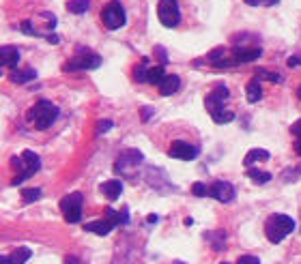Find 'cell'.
Here are the masks:
<instances>
[{
	"label": "cell",
	"instance_id": "obj_1",
	"mask_svg": "<svg viewBox=\"0 0 301 264\" xmlns=\"http://www.w3.org/2000/svg\"><path fill=\"white\" fill-rule=\"evenodd\" d=\"M230 97L228 93V86H224V84H215V88H213V93L211 95H207L204 97V105H207V112L211 114V118L217 125H224V122H230L235 118L233 112H228L224 107V101Z\"/></svg>",
	"mask_w": 301,
	"mask_h": 264
},
{
	"label": "cell",
	"instance_id": "obj_2",
	"mask_svg": "<svg viewBox=\"0 0 301 264\" xmlns=\"http://www.w3.org/2000/svg\"><path fill=\"white\" fill-rule=\"evenodd\" d=\"M26 116H28V121L39 129V131H45V129H50L54 125V121L58 118V107L54 105L52 101L41 99V101H37V103L30 107Z\"/></svg>",
	"mask_w": 301,
	"mask_h": 264
},
{
	"label": "cell",
	"instance_id": "obj_3",
	"mask_svg": "<svg viewBox=\"0 0 301 264\" xmlns=\"http://www.w3.org/2000/svg\"><path fill=\"white\" fill-rule=\"evenodd\" d=\"M293 230H295L293 217L282 215V213L269 215V219L265 223V234H267V239L271 241V243H280V241H284L290 232H293Z\"/></svg>",
	"mask_w": 301,
	"mask_h": 264
},
{
	"label": "cell",
	"instance_id": "obj_4",
	"mask_svg": "<svg viewBox=\"0 0 301 264\" xmlns=\"http://www.w3.org/2000/svg\"><path fill=\"white\" fill-rule=\"evenodd\" d=\"M101 67V56L90 50H82L78 52L71 61H67L63 64V71L71 73V71H93V69Z\"/></svg>",
	"mask_w": 301,
	"mask_h": 264
},
{
	"label": "cell",
	"instance_id": "obj_5",
	"mask_svg": "<svg viewBox=\"0 0 301 264\" xmlns=\"http://www.w3.org/2000/svg\"><path fill=\"white\" fill-rule=\"evenodd\" d=\"M101 21H104V26L108 30H118L121 26H125L127 13H125V9H123V4L118 2V0L108 2L106 7L101 9Z\"/></svg>",
	"mask_w": 301,
	"mask_h": 264
},
{
	"label": "cell",
	"instance_id": "obj_6",
	"mask_svg": "<svg viewBox=\"0 0 301 264\" xmlns=\"http://www.w3.org/2000/svg\"><path fill=\"white\" fill-rule=\"evenodd\" d=\"M82 204L84 198L80 191L75 193H67V196L61 200V211L64 215V222L67 223H78L82 219Z\"/></svg>",
	"mask_w": 301,
	"mask_h": 264
},
{
	"label": "cell",
	"instance_id": "obj_7",
	"mask_svg": "<svg viewBox=\"0 0 301 264\" xmlns=\"http://www.w3.org/2000/svg\"><path fill=\"white\" fill-rule=\"evenodd\" d=\"M157 15L159 21L166 28H176L181 24V9L176 0H159L157 4Z\"/></svg>",
	"mask_w": 301,
	"mask_h": 264
},
{
	"label": "cell",
	"instance_id": "obj_8",
	"mask_svg": "<svg viewBox=\"0 0 301 264\" xmlns=\"http://www.w3.org/2000/svg\"><path fill=\"white\" fill-rule=\"evenodd\" d=\"M22 159H24L26 172H24V174H20V176H15V179L11 181V185H22V183H24L26 179H30V176L41 168V159H39V155H35L32 150H24V153H22Z\"/></svg>",
	"mask_w": 301,
	"mask_h": 264
},
{
	"label": "cell",
	"instance_id": "obj_9",
	"mask_svg": "<svg viewBox=\"0 0 301 264\" xmlns=\"http://www.w3.org/2000/svg\"><path fill=\"white\" fill-rule=\"evenodd\" d=\"M209 196L217 202H233L235 200V187L226 181H215L209 185Z\"/></svg>",
	"mask_w": 301,
	"mask_h": 264
},
{
	"label": "cell",
	"instance_id": "obj_10",
	"mask_svg": "<svg viewBox=\"0 0 301 264\" xmlns=\"http://www.w3.org/2000/svg\"><path fill=\"white\" fill-rule=\"evenodd\" d=\"M170 157L172 159H181V161H192L198 157V148L192 146V144L183 142V140H176V142L170 144Z\"/></svg>",
	"mask_w": 301,
	"mask_h": 264
},
{
	"label": "cell",
	"instance_id": "obj_11",
	"mask_svg": "<svg viewBox=\"0 0 301 264\" xmlns=\"http://www.w3.org/2000/svg\"><path fill=\"white\" fill-rule=\"evenodd\" d=\"M142 153L136 148H131V150H125V153H121V157H118V161L114 163V170L118 172V174H125V170H129L131 165H138V163H142Z\"/></svg>",
	"mask_w": 301,
	"mask_h": 264
},
{
	"label": "cell",
	"instance_id": "obj_12",
	"mask_svg": "<svg viewBox=\"0 0 301 264\" xmlns=\"http://www.w3.org/2000/svg\"><path fill=\"white\" fill-rule=\"evenodd\" d=\"M230 54H233L236 64H243V62H252V61H256V58H260L262 50L260 47H233Z\"/></svg>",
	"mask_w": 301,
	"mask_h": 264
},
{
	"label": "cell",
	"instance_id": "obj_13",
	"mask_svg": "<svg viewBox=\"0 0 301 264\" xmlns=\"http://www.w3.org/2000/svg\"><path fill=\"white\" fill-rule=\"evenodd\" d=\"M18 62H20V52L18 47L13 45H2L0 47V64L2 69H18Z\"/></svg>",
	"mask_w": 301,
	"mask_h": 264
},
{
	"label": "cell",
	"instance_id": "obj_14",
	"mask_svg": "<svg viewBox=\"0 0 301 264\" xmlns=\"http://www.w3.org/2000/svg\"><path fill=\"white\" fill-rule=\"evenodd\" d=\"M157 88H159V95H164V97H170V95L179 93V88H181V78H179V75H166V78L161 80V84L157 86Z\"/></svg>",
	"mask_w": 301,
	"mask_h": 264
},
{
	"label": "cell",
	"instance_id": "obj_15",
	"mask_svg": "<svg viewBox=\"0 0 301 264\" xmlns=\"http://www.w3.org/2000/svg\"><path fill=\"white\" fill-rule=\"evenodd\" d=\"M84 230L86 232H95L99 236H106L114 230V223L110 219H97V222H90V223H84Z\"/></svg>",
	"mask_w": 301,
	"mask_h": 264
},
{
	"label": "cell",
	"instance_id": "obj_16",
	"mask_svg": "<svg viewBox=\"0 0 301 264\" xmlns=\"http://www.w3.org/2000/svg\"><path fill=\"white\" fill-rule=\"evenodd\" d=\"M37 78V71L35 69H13L9 75V80L13 84H26V82H30V80H35Z\"/></svg>",
	"mask_w": 301,
	"mask_h": 264
},
{
	"label": "cell",
	"instance_id": "obj_17",
	"mask_svg": "<svg viewBox=\"0 0 301 264\" xmlns=\"http://www.w3.org/2000/svg\"><path fill=\"white\" fill-rule=\"evenodd\" d=\"M101 193L108 198V200H116L123 193V183L121 181H108L101 185Z\"/></svg>",
	"mask_w": 301,
	"mask_h": 264
},
{
	"label": "cell",
	"instance_id": "obj_18",
	"mask_svg": "<svg viewBox=\"0 0 301 264\" xmlns=\"http://www.w3.org/2000/svg\"><path fill=\"white\" fill-rule=\"evenodd\" d=\"M258 99H262V84L254 75V78L247 82V101H250V103H256Z\"/></svg>",
	"mask_w": 301,
	"mask_h": 264
},
{
	"label": "cell",
	"instance_id": "obj_19",
	"mask_svg": "<svg viewBox=\"0 0 301 264\" xmlns=\"http://www.w3.org/2000/svg\"><path fill=\"white\" fill-rule=\"evenodd\" d=\"M149 71H150V67H149V61H147V58H142V62L133 67V80H136L138 84H144V82H149Z\"/></svg>",
	"mask_w": 301,
	"mask_h": 264
},
{
	"label": "cell",
	"instance_id": "obj_20",
	"mask_svg": "<svg viewBox=\"0 0 301 264\" xmlns=\"http://www.w3.org/2000/svg\"><path fill=\"white\" fill-rule=\"evenodd\" d=\"M267 159H269V150H265V148H252L250 153L245 155L243 165H247V168H250L254 161H267Z\"/></svg>",
	"mask_w": 301,
	"mask_h": 264
},
{
	"label": "cell",
	"instance_id": "obj_21",
	"mask_svg": "<svg viewBox=\"0 0 301 264\" xmlns=\"http://www.w3.org/2000/svg\"><path fill=\"white\" fill-rule=\"evenodd\" d=\"M32 256V251L28 249V247H22V249H15L9 258V264H24V262H28V258Z\"/></svg>",
	"mask_w": 301,
	"mask_h": 264
},
{
	"label": "cell",
	"instance_id": "obj_22",
	"mask_svg": "<svg viewBox=\"0 0 301 264\" xmlns=\"http://www.w3.org/2000/svg\"><path fill=\"white\" fill-rule=\"evenodd\" d=\"M106 219H110L114 225H123V223H129V213L127 211L116 213L114 208H108V211H106Z\"/></svg>",
	"mask_w": 301,
	"mask_h": 264
},
{
	"label": "cell",
	"instance_id": "obj_23",
	"mask_svg": "<svg viewBox=\"0 0 301 264\" xmlns=\"http://www.w3.org/2000/svg\"><path fill=\"white\" fill-rule=\"evenodd\" d=\"M247 176H250L254 183L262 185V183H269L271 181V172H265V170H258V168H247Z\"/></svg>",
	"mask_w": 301,
	"mask_h": 264
},
{
	"label": "cell",
	"instance_id": "obj_24",
	"mask_svg": "<svg viewBox=\"0 0 301 264\" xmlns=\"http://www.w3.org/2000/svg\"><path fill=\"white\" fill-rule=\"evenodd\" d=\"M90 9V0H69L67 2V11H71V13H86V11Z\"/></svg>",
	"mask_w": 301,
	"mask_h": 264
},
{
	"label": "cell",
	"instance_id": "obj_25",
	"mask_svg": "<svg viewBox=\"0 0 301 264\" xmlns=\"http://www.w3.org/2000/svg\"><path fill=\"white\" fill-rule=\"evenodd\" d=\"M164 78H166L164 64H157V67H150V71H149V84L159 86V84H161V80H164Z\"/></svg>",
	"mask_w": 301,
	"mask_h": 264
},
{
	"label": "cell",
	"instance_id": "obj_26",
	"mask_svg": "<svg viewBox=\"0 0 301 264\" xmlns=\"http://www.w3.org/2000/svg\"><path fill=\"white\" fill-rule=\"evenodd\" d=\"M209 241H211V245H213V249L215 251H224V247H226V232H213V234H209Z\"/></svg>",
	"mask_w": 301,
	"mask_h": 264
},
{
	"label": "cell",
	"instance_id": "obj_27",
	"mask_svg": "<svg viewBox=\"0 0 301 264\" xmlns=\"http://www.w3.org/2000/svg\"><path fill=\"white\" fill-rule=\"evenodd\" d=\"M41 196H43V191L39 189V187H28V189H22V200H24L26 204L39 200Z\"/></svg>",
	"mask_w": 301,
	"mask_h": 264
},
{
	"label": "cell",
	"instance_id": "obj_28",
	"mask_svg": "<svg viewBox=\"0 0 301 264\" xmlns=\"http://www.w3.org/2000/svg\"><path fill=\"white\" fill-rule=\"evenodd\" d=\"M256 78H258V80H267V82H273V84L284 82V78H282L280 73H271V71H265V69H258V71H256Z\"/></svg>",
	"mask_w": 301,
	"mask_h": 264
},
{
	"label": "cell",
	"instance_id": "obj_29",
	"mask_svg": "<svg viewBox=\"0 0 301 264\" xmlns=\"http://www.w3.org/2000/svg\"><path fill=\"white\" fill-rule=\"evenodd\" d=\"M226 56V50H224V47H215V50L211 52V54H209V62H211V67H213V64L215 62H219V61H222V58Z\"/></svg>",
	"mask_w": 301,
	"mask_h": 264
},
{
	"label": "cell",
	"instance_id": "obj_30",
	"mask_svg": "<svg viewBox=\"0 0 301 264\" xmlns=\"http://www.w3.org/2000/svg\"><path fill=\"white\" fill-rule=\"evenodd\" d=\"M192 193H194V196H198V198H204V196H209V187L204 185V183H194V185H192Z\"/></svg>",
	"mask_w": 301,
	"mask_h": 264
},
{
	"label": "cell",
	"instance_id": "obj_31",
	"mask_svg": "<svg viewBox=\"0 0 301 264\" xmlns=\"http://www.w3.org/2000/svg\"><path fill=\"white\" fill-rule=\"evenodd\" d=\"M20 28H22V32H26V35H30V37H39V30H35V26H32L30 20H24V21H22Z\"/></svg>",
	"mask_w": 301,
	"mask_h": 264
},
{
	"label": "cell",
	"instance_id": "obj_32",
	"mask_svg": "<svg viewBox=\"0 0 301 264\" xmlns=\"http://www.w3.org/2000/svg\"><path fill=\"white\" fill-rule=\"evenodd\" d=\"M114 127V122L110 121V118H104V121H99V125H97V133H106V131H110V129Z\"/></svg>",
	"mask_w": 301,
	"mask_h": 264
},
{
	"label": "cell",
	"instance_id": "obj_33",
	"mask_svg": "<svg viewBox=\"0 0 301 264\" xmlns=\"http://www.w3.org/2000/svg\"><path fill=\"white\" fill-rule=\"evenodd\" d=\"M41 20L45 21L47 30H54V28H56V18H54L52 13H41Z\"/></svg>",
	"mask_w": 301,
	"mask_h": 264
},
{
	"label": "cell",
	"instance_id": "obj_34",
	"mask_svg": "<svg viewBox=\"0 0 301 264\" xmlns=\"http://www.w3.org/2000/svg\"><path fill=\"white\" fill-rule=\"evenodd\" d=\"M236 264H260V260H258L256 256H241Z\"/></svg>",
	"mask_w": 301,
	"mask_h": 264
},
{
	"label": "cell",
	"instance_id": "obj_35",
	"mask_svg": "<svg viewBox=\"0 0 301 264\" xmlns=\"http://www.w3.org/2000/svg\"><path fill=\"white\" fill-rule=\"evenodd\" d=\"M290 133H293V136H297V140H301V118L295 122L293 127H290Z\"/></svg>",
	"mask_w": 301,
	"mask_h": 264
},
{
	"label": "cell",
	"instance_id": "obj_36",
	"mask_svg": "<svg viewBox=\"0 0 301 264\" xmlns=\"http://www.w3.org/2000/svg\"><path fill=\"white\" fill-rule=\"evenodd\" d=\"M155 54H157V58H161V64H166V61H168V58H166V50L164 47H155Z\"/></svg>",
	"mask_w": 301,
	"mask_h": 264
},
{
	"label": "cell",
	"instance_id": "obj_37",
	"mask_svg": "<svg viewBox=\"0 0 301 264\" xmlns=\"http://www.w3.org/2000/svg\"><path fill=\"white\" fill-rule=\"evenodd\" d=\"M299 64H301V58H297V56L288 58V67H299Z\"/></svg>",
	"mask_w": 301,
	"mask_h": 264
},
{
	"label": "cell",
	"instance_id": "obj_38",
	"mask_svg": "<svg viewBox=\"0 0 301 264\" xmlns=\"http://www.w3.org/2000/svg\"><path fill=\"white\" fill-rule=\"evenodd\" d=\"M140 114H142V121H149L150 114H153V110H149V107H144V110L140 112Z\"/></svg>",
	"mask_w": 301,
	"mask_h": 264
},
{
	"label": "cell",
	"instance_id": "obj_39",
	"mask_svg": "<svg viewBox=\"0 0 301 264\" xmlns=\"http://www.w3.org/2000/svg\"><path fill=\"white\" fill-rule=\"evenodd\" d=\"M64 264H80V260L75 256H67L64 258Z\"/></svg>",
	"mask_w": 301,
	"mask_h": 264
},
{
	"label": "cell",
	"instance_id": "obj_40",
	"mask_svg": "<svg viewBox=\"0 0 301 264\" xmlns=\"http://www.w3.org/2000/svg\"><path fill=\"white\" fill-rule=\"evenodd\" d=\"M47 41H50V43H58V41H61V37H58V35H50V37H47Z\"/></svg>",
	"mask_w": 301,
	"mask_h": 264
},
{
	"label": "cell",
	"instance_id": "obj_41",
	"mask_svg": "<svg viewBox=\"0 0 301 264\" xmlns=\"http://www.w3.org/2000/svg\"><path fill=\"white\" fill-rule=\"evenodd\" d=\"M262 2H265V4H267V7H273V4H278V2H280V0H262Z\"/></svg>",
	"mask_w": 301,
	"mask_h": 264
},
{
	"label": "cell",
	"instance_id": "obj_42",
	"mask_svg": "<svg viewBox=\"0 0 301 264\" xmlns=\"http://www.w3.org/2000/svg\"><path fill=\"white\" fill-rule=\"evenodd\" d=\"M258 2H260V0H245V4H250V7H256Z\"/></svg>",
	"mask_w": 301,
	"mask_h": 264
},
{
	"label": "cell",
	"instance_id": "obj_43",
	"mask_svg": "<svg viewBox=\"0 0 301 264\" xmlns=\"http://www.w3.org/2000/svg\"><path fill=\"white\" fill-rule=\"evenodd\" d=\"M157 222V215H149V223H155Z\"/></svg>",
	"mask_w": 301,
	"mask_h": 264
},
{
	"label": "cell",
	"instance_id": "obj_44",
	"mask_svg": "<svg viewBox=\"0 0 301 264\" xmlns=\"http://www.w3.org/2000/svg\"><path fill=\"white\" fill-rule=\"evenodd\" d=\"M297 97H299V99H301V86H299V88H297Z\"/></svg>",
	"mask_w": 301,
	"mask_h": 264
},
{
	"label": "cell",
	"instance_id": "obj_45",
	"mask_svg": "<svg viewBox=\"0 0 301 264\" xmlns=\"http://www.w3.org/2000/svg\"><path fill=\"white\" fill-rule=\"evenodd\" d=\"M219 264H230V262H219Z\"/></svg>",
	"mask_w": 301,
	"mask_h": 264
},
{
	"label": "cell",
	"instance_id": "obj_46",
	"mask_svg": "<svg viewBox=\"0 0 301 264\" xmlns=\"http://www.w3.org/2000/svg\"><path fill=\"white\" fill-rule=\"evenodd\" d=\"M174 264H183V262H174Z\"/></svg>",
	"mask_w": 301,
	"mask_h": 264
}]
</instances>
